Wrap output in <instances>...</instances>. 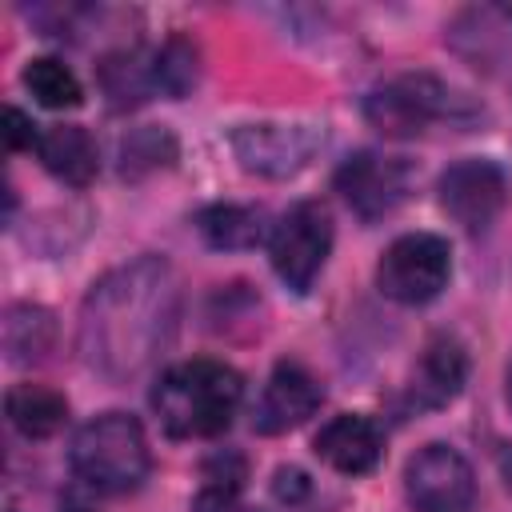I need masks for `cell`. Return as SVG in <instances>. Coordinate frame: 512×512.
<instances>
[{"instance_id":"cell-1","label":"cell","mask_w":512,"mask_h":512,"mask_svg":"<svg viewBox=\"0 0 512 512\" xmlns=\"http://www.w3.org/2000/svg\"><path fill=\"white\" fill-rule=\"evenodd\" d=\"M176 324L180 280L172 264L160 256H136L88 288L80 304L76 348L92 372L128 380L172 344Z\"/></svg>"},{"instance_id":"cell-2","label":"cell","mask_w":512,"mask_h":512,"mask_svg":"<svg viewBox=\"0 0 512 512\" xmlns=\"http://www.w3.org/2000/svg\"><path fill=\"white\" fill-rule=\"evenodd\" d=\"M244 396V380L224 360H184L172 364L152 388V412L176 440L220 436Z\"/></svg>"},{"instance_id":"cell-3","label":"cell","mask_w":512,"mask_h":512,"mask_svg":"<svg viewBox=\"0 0 512 512\" xmlns=\"http://www.w3.org/2000/svg\"><path fill=\"white\" fill-rule=\"evenodd\" d=\"M68 464L76 480L92 488L96 496H124L144 484L152 456H148V440L136 416L104 412L72 436Z\"/></svg>"},{"instance_id":"cell-4","label":"cell","mask_w":512,"mask_h":512,"mask_svg":"<svg viewBox=\"0 0 512 512\" xmlns=\"http://www.w3.org/2000/svg\"><path fill=\"white\" fill-rule=\"evenodd\" d=\"M448 276H452V248L444 236L432 232H408L392 240L376 264V288L408 308L436 300Z\"/></svg>"},{"instance_id":"cell-5","label":"cell","mask_w":512,"mask_h":512,"mask_svg":"<svg viewBox=\"0 0 512 512\" xmlns=\"http://www.w3.org/2000/svg\"><path fill=\"white\" fill-rule=\"evenodd\" d=\"M364 116L384 136H416L428 124L456 116V92L428 72H404L368 92Z\"/></svg>"},{"instance_id":"cell-6","label":"cell","mask_w":512,"mask_h":512,"mask_svg":"<svg viewBox=\"0 0 512 512\" xmlns=\"http://www.w3.org/2000/svg\"><path fill=\"white\" fill-rule=\"evenodd\" d=\"M328 252H332V216L320 200H300L296 208H288L276 220L272 240H268L272 268L292 292L312 288Z\"/></svg>"},{"instance_id":"cell-7","label":"cell","mask_w":512,"mask_h":512,"mask_svg":"<svg viewBox=\"0 0 512 512\" xmlns=\"http://www.w3.org/2000/svg\"><path fill=\"white\" fill-rule=\"evenodd\" d=\"M336 192L344 204L364 220H384L392 216L408 192H412V164L404 156H384V152H356L336 168Z\"/></svg>"},{"instance_id":"cell-8","label":"cell","mask_w":512,"mask_h":512,"mask_svg":"<svg viewBox=\"0 0 512 512\" xmlns=\"http://www.w3.org/2000/svg\"><path fill=\"white\" fill-rule=\"evenodd\" d=\"M404 496L412 512H472L476 472L448 444H424L404 468Z\"/></svg>"},{"instance_id":"cell-9","label":"cell","mask_w":512,"mask_h":512,"mask_svg":"<svg viewBox=\"0 0 512 512\" xmlns=\"http://www.w3.org/2000/svg\"><path fill=\"white\" fill-rule=\"evenodd\" d=\"M324 144V124H240L232 132V152L244 172L256 176H296Z\"/></svg>"},{"instance_id":"cell-10","label":"cell","mask_w":512,"mask_h":512,"mask_svg":"<svg viewBox=\"0 0 512 512\" xmlns=\"http://www.w3.org/2000/svg\"><path fill=\"white\" fill-rule=\"evenodd\" d=\"M508 176L500 164L492 160H456L452 168H444L440 184H436V196H440V208L464 224L468 232H484L508 204Z\"/></svg>"},{"instance_id":"cell-11","label":"cell","mask_w":512,"mask_h":512,"mask_svg":"<svg viewBox=\"0 0 512 512\" xmlns=\"http://www.w3.org/2000/svg\"><path fill=\"white\" fill-rule=\"evenodd\" d=\"M320 400H324L320 380H316L304 364L280 360V364L272 368V376H268L260 400H256L252 424H256V432H264V436H280V432H288V428H300V424L320 408Z\"/></svg>"},{"instance_id":"cell-12","label":"cell","mask_w":512,"mask_h":512,"mask_svg":"<svg viewBox=\"0 0 512 512\" xmlns=\"http://www.w3.org/2000/svg\"><path fill=\"white\" fill-rule=\"evenodd\" d=\"M468 380V352L456 336H432L408 376V408L432 412L460 396Z\"/></svg>"},{"instance_id":"cell-13","label":"cell","mask_w":512,"mask_h":512,"mask_svg":"<svg viewBox=\"0 0 512 512\" xmlns=\"http://www.w3.org/2000/svg\"><path fill=\"white\" fill-rule=\"evenodd\" d=\"M312 448H316V456H320L328 468H336V472H344V476H364V472H372V468L380 464V456H384V436H380L376 420L356 416V412H344V416H332V420L316 432Z\"/></svg>"},{"instance_id":"cell-14","label":"cell","mask_w":512,"mask_h":512,"mask_svg":"<svg viewBox=\"0 0 512 512\" xmlns=\"http://www.w3.org/2000/svg\"><path fill=\"white\" fill-rule=\"evenodd\" d=\"M36 156H40V164L56 180H64L72 188H88L96 168H100L96 140L80 124H52V128H44L40 140H36Z\"/></svg>"},{"instance_id":"cell-15","label":"cell","mask_w":512,"mask_h":512,"mask_svg":"<svg viewBox=\"0 0 512 512\" xmlns=\"http://www.w3.org/2000/svg\"><path fill=\"white\" fill-rule=\"evenodd\" d=\"M4 412L12 420V428L28 440H44V436H56L68 420V400L48 388V384H16L8 396H4Z\"/></svg>"},{"instance_id":"cell-16","label":"cell","mask_w":512,"mask_h":512,"mask_svg":"<svg viewBox=\"0 0 512 512\" xmlns=\"http://www.w3.org/2000/svg\"><path fill=\"white\" fill-rule=\"evenodd\" d=\"M264 224H268L264 208H252V204H208L196 216L200 236L212 248H224V252L256 248L264 240Z\"/></svg>"},{"instance_id":"cell-17","label":"cell","mask_w":512,"mask_h":512,"mask_svg":"<svg viewBox=\"0 0 512 512\" xmlns=\"http://www.w3.org/2000/svg\"><path fill=\"white\" fill-rule=\"evenodd\" d=\"M56 340V324L52 312L40 304H12L4 316V352L12 364H28V360H44V352Z\"/></svg>"},{"instance_id":"cell-18","label":"cell","mask_w":512,"mask_h":512,"mask_svg":"<svg viewBox=\"0 0 512 512\" xmlns=\"http://www.w3.org/2000/svg\"><path fill=\"white\" fill-rule=\"evenodd\" d=\"M100 88L112 100V108L140 104L148 92H156L152 60H144L140 52H116V56H108L100 64Z\"/></svg>"},{"instance_id":"cell-19","label":"cell","mask_w":512,"mask_h":512,"mask_svg":"<svg viewBox=\"0 0 512 512\" xmlns=\"http://www.w3.org/2000/svg\"><path fill=\"white\" fill-rule=\"evenodd\" d=\"M24 88L44 104V108H76L84 100V88L76 80V72L56 60V56H40V60H28L24 68Z\"/></svg>"},{"instance_id":"cell-20","label":"cell","mask_w":512,"mask_h":512,"mask_svg":"<svg viewBox=\"0 0 512 512\" xmlns=\"http://www.w3.org/2000/svg\"><path fill=\"white\" fill-rule=\"evenodd\" d=\"M196 76H200V56L196 48L184 40V36H172L156 56H152V80L164 96H188L196 88Z\"/></svg>"},{"instance_id":"cell-21","label":"cell","mask_w":512,"mask_h":512,"mask_svg":"<svg viewBox=\"0 0 512 512\" xmlns=\"http://www.w3.org/2000/svg\"><path fill=\"white\" fill-rule=\"evenodd\" d=\"M172 156H176V140L164 128H140L120 144V172L140 176V172L172 164Z\"/></svg>"},{"instance_id":"cell-22","label":"cell","mask_w":512,"mask_h":512,"mask_svg":"<svg viewBox=\"0 0 512 512\" xmlns=\"http://www.w3.org/2000/svg\"><path fill=\"white\" fill-rule=\"evenodd\" d=\"M192 512H252L240 500V488L232 484H204V492L192 500Z\"/></svg>"},{"instance_id":"cell-23","label":"cell","mask_w":512,"mask_h":512,"mask_svg":"<svg viewBox=\"0 0 512 512\" xmlns=\"http://www.w3.org/2000/svg\"><path fill=\"white\" fill-rule=\"evenodd\" d=\"M4 140H8V152H24V148H36V140H40V132H36V124L20 112V108H8L4 112Z\"/></svg>"},{"instance_id":"cell-24","label":"cell","mask_w":512,"mask_h":512,"mask_svg":"<svg viewBox=\"0 0 512 512\" xmlns=\"http://www.w3.org/2000/svg\"><path fill=\"white\" fill-rule=\"evenodd\" d=\"M300 492H308V476L300 468H280L276 472V496L280 500H296Z\"/></svg>"},{"instance_id":"cell-25","label":"cell","mask_w":512,"mask_h":512,"mask_svg":"<svg viewBox=\"0 0 512 512\" xmlns=\"http://www.w3.org/2000/svg\"><path fill=\"white\" fill-rule=\"evenodd\" d=\"M508 400H512V368H508Z\"/></svg>"}]
</instances>
